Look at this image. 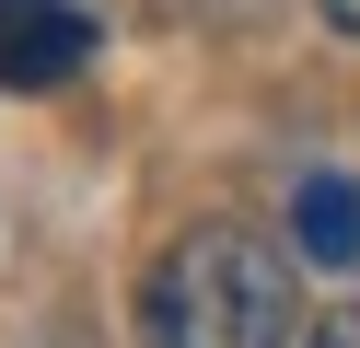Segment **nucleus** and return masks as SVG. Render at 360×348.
Instances as JSON below:
<instances>
[{
  "label": "nucleus",
  "mask_w": 360,
  "mask_h": 348,
  "mask_svg": "<svg viewBox=\"0 0 360 348\" xmlns=\"http://www.w3.org/2000/svg\"><path fill=\"white\" fill-rule=\"evenodd\" d=\"M302 348H360V290H349V302H337V314H326V325H314V337H302Z\"/></svg>",
  "instance_id": "nucleus-4"
},
{
  "label": "nucleus",
  "mask_w": 360,
  "mask_h": 348,
  "mask_svg": "<svg viewBox=\"0 0 360 348\" xmlns=\"http://www.w3.org/2000/svg\"><path fill=\"white\" fill-rule=\"evenodd\" d=\"M94 58V12L82 0H0V93H58Z\"/></svg>",
  "instance_id": "nucleus-2"
},
{
  "label": "nucleus",
  "mask_w": 360,
  "mask_h": 348,
  "mask_svg": "<svg viewBox=\"0 0 360 348\" xmlns=\"http://www.w3.org/2000/svg\"><path fill=\"white\" fill-rule=\"evenodd\" d=\"M302 337V278L290 244L244 221H198L163 244V267L140 278V348H290Z\"/></svg>",
  "instance_id": "nucleus-1"
},
{
  "label": "nucleus",
  "mask_w": 360,
  "mask_h": 348,
  "mask_svg": "<svg viewBox=\"0 0 360 348\" xmlns=\"http://www.w3.org/2000/svg\"><path fill=\"white\" fill-rule=\"evenodd\" d=\"M290 255L360 278V186L349 174H302V186H290Z\"/></svg>",
  "instance_id": "nucleus-3"
},
{
  "label": "nucleus",
  "mask_w": 360,
  "mask_h": 348,
  "mask_svg": "<svg viewBox=\"0 0 360 348\" xmlns=\"http://www.w3.org/2000/svg\"><path fill=\"white\" fill-rule=\"evenodd\" d=\"M326 23H337V35H360V0H326Z\"/></svg>",
  "instance_id": "nucleus-5"
}]
</instances>
